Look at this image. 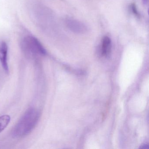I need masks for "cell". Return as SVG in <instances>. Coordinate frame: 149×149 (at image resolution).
<instances>
[{
    "label": "cell",
    "mask_w": 149,
    "mask_h": 149,
    "mask_svg": "<svg viewBox=\"0 0 149 149\" xmlns=\"http://www.w3.org/2000/svg\"><path fill=\"white\" fill-rule=\"evenodd\" d=\"M40 117V113L38 110L35 108H29L13 128V136L17 138L27 136L35 128Z\"/></svg>",
    "instance_id": "1"
},
{
    "label": "cell",
    "mask_w": 149,
    "mask_h": 149,
    "mask_svg": "<svg viewBox=\"0 0 149 149\" xmlns=\"http://www.w3.org/2000/svg\"><path fill=\"white\" fill-rule=\"evenodd\" d=\"M21 43L22 51L29 57H38L47 54L46 49L39 40L32 36L24 37Z\"/></svg>",
    "instance_id": "2"
},
{
    "label": "cell",
    "mask_w": 149,
    "mask_h": 149,
    "mask_svg": "<svg viewBox=\"0 0 149 149\" xmlns=\"http://www.w3.org/2000/svg\"><path fill=\"white\" fill-rule=\"evenodd\" d=\"M65 24L69 29L75 33L83 34L88 31V28L86 25L77 20L72 19H66Z\"/></svg>",
    "instance_id": "3"
},
{
    "label": "cell",
    "mask_w": 149,
    "mask_h": 149,
    "mask_svg": "<svg viewBox=\"0 0 149 149\" xmlns=\"http://www.w3.org/2000/svg\"><path fill=\"white\" fill-rule=\"evenodd\" d=\"M8 46L6 42L2 41L0 42V62L4 71L6 74L9 72V67L8 62Z\"/></svg>",
    "instance_id": "4"
},
{
    "label": "cell",
    "mask_w": 149,
    "mask_h": 149,
    "mask_svg": "<svg viewBox=\"0 0 149 149\" xmlns=\"http://www.w3.org/2000/svg\"><path fill=\"white\" fill-rule=\"evenodd\" d=\"M112 48L111 39L108 36H104L102 42V54L103 56L108 57L110 54Z\"/></svg>",
    "instance_id": "5"
},
{
    "label": "cell",
    "mask_w": 149,
    "mask_h": 149,
    "mask_svg": "<svg viewBox=\"0 0 149 149\" xmlns=\"http://www.w3.org/2000/svg\"><path fill=\"white\" fill-rule=\"evenodd\" d=\"M10 120L11 117L9 115H4L0 116V133L6 128Z\"/></svg>",
    "instance_id": "6"
},
{
    "label": "cell",
    "mask_w": 149,
    "mask_h": 149,
    "mask_svg": "<svg viewBox=\"0 0 149 149\" xmlns=\"http://www.w3.org/2000/svg\"><path fill=\"white\" fill-rule=\"evenodd\" d=\"M148 0H143V3L144 5H146L148 3Z\"/></svg>",
    "instance_id": "7"
},
{
    "label": "cell",
    "mask_w": 149,
    "mask_h": 149,
    "mask_svg": "<svg viewBox=\"0 0 149 149\" xmlns=\"http://www.w3.org/2000/svg\"><path fill=\"white\" fill-rule=\"evenodd\" d=\"M148 148V145H144L142 147V148H143V149H146V148Z\"/></svg>",
    "instance_id": "8"
}]
</instances>
